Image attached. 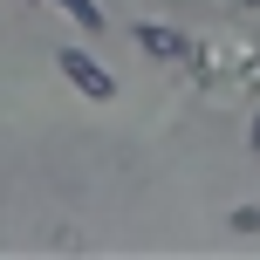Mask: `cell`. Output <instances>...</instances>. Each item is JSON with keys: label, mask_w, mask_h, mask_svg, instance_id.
<instances>
[{"label": "cell", "mask_w": 260, "mask_h": 260, "mask_svg": "<svg viewBox=\"0 0 260 260\" xmlns=\"http://www.w3.org/2000/svg\"><path fill=\"white\" fill-rule=\"evenodd\" d=\"M137 41L151 55H178V35H165V27H137Z\"/></svg>", "instance_id": "obj_3"}, {"label": "cell", "mask_w": 260, "mask_h": 260, "mask_svg": "<svg viewBox=\"0 0 260 260\" xmlns=\"http://www.w3.org/2000/svg\"><path fill=\"white\" fill-rule=\"evenodd\" d=\"M55 7H62L69 21H82V27H89V35H96V27H103V7H96V0H55Z\"/></svg>", "instance_id": "obj_2"}, {"label": "cell", "mask_w": 260, "mask_h": 260, "mask_svg": "<svg viewBox=\"0 0 260 260\" xmlns=\"http://www.w3.org/2000/svg\"><path fill=\"white\" fill-rule=\"evenodd\" d=\"M62 76L76 82V89L89 96V103H110V96H117V82H110V76H103V69H96L82 48H62Z\"/></svg>", "instance_id": "obj_1"}]
</instances>
